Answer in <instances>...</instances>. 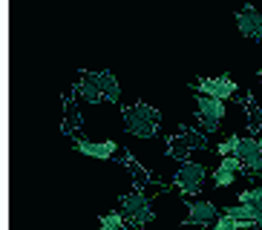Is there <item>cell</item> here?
<instances>
[{"label": "cell", "mask_w": 262, "mask_h": 230, "mask_svg": "<svg viewBox=\"0 0 262 230\" xmlns=\"http://www.w3.org/2000/svg\"><path fill=\"white\" fill-rule=\"evenodd\" d=\"M121 124L127 135L133 138H156L159 135V127H162V112L150 104H130V107L121 109Z\"/></svg>", "instance_id": "obj_1"}, {"label": "cell", "mask_w": 262, "mask_h": 230, "mask_svg": "<svg viewBox=\"0 0 262 230\" xmlns=\"http://www.w3.org/2000/svg\"><path fill=\"white\" fill-rule=\"evenodd\" d=\"M118 210H121L124 222L130 230H144L147 224L156 219V207H153V199L147 196L144 190H130L124 193L121 199H118Z\"/></svg>", "instance_id": "obj_2"}, {"label": "cell", "mask_w": 262, "mask_h": 230, "mask_svg": "<svg viewBox=\"0 0 262 230\" xmlns=\"http://www.w3.org/2000/svg\"><path fill=\"white\" fill-rule=\"evenodd\" d=\"M205 147H208V135L202 130H187L185 127V130H176L167 138V153L176 161H190V155L205 150Z\"/></svg>", "instance_id": "obj_3"}, {"label": "cell", "mask_w": 262, "mask_h": 230, "mask_svg": "<svg viewBox=\"0 0 262 230\" xmlns=\"http://www.w3.org/2000/svg\"><path fill=\"white\" fill-rule=\"evenodd\" d=\"M208 184V170L202 161H182L173 176V187H176L182 196H199Z\"/></svg>", "instance_id": "obj_4"}, {"label": "cell", "mask_w": 262, "mask_h": 230, "mask_svg": "<svg viewBox=\"0 0 262 230\" xmlns=\"http://www.w3.org/2000/svg\"><path fill=\"white\" fill-rule=\"evenodd\" d=\"M236 158L245 167V176H259L262 178V138L254 130L248 135H239V147H236Z\"/></svg>", "instance_id": "obj_5"}, {"label": "cell", "mask_w": 262, "mask_h": 230, "mask_svg": "<svg viewBox=\"0 0 262 230\" xmlns=\"http://www.w3.org/2000/svg\"><path fill=\"white\" fill-rule=\"evenodd\" d=\"M193 92H202V95H210V98H219V101H233V98H242L239 95V84L228 75H216V78H199L190 84Z\"/></svg>", "instance_id": "obj_6"}, {"label": "cell", "mask_w": 262, "mask_h": 230, "mask_svg": "<svg viewBox=\"0 0 262 230\" xmlns=\"http://www.w3.org/2000/svg\"><path fill=\"white\" fill-rule=\"evenodd\" d=\"M219 216H222V210L210 199H193V201H187L185 224H190V227H213Z\"/></svg>", "instance_id": "obj_7"}, {"label": "cell", "mask_w": 262, "mask_h": 230, "mask_svg": "<svg viewBox=\"0 0 262 230\" xmlns=\"http://www.w3.org/2000/svg\"><path fill=\"white\" fill-rule=\"evenodd\" d=\"M193 104H196V121L202 124H222L228 115V104L202 92H193Z\"/></svg>", "instance_id": "obj_8"}, {"label": "cell", "mask_w": 262, "mask_h": 230, "mask_svg": "<svg viewBox=\"0 0 262 230\" xmlns=\"http://www.w3.org/2000/svg\"><path fill=\"white\" fill-rule=\"evenodd\" d=\"M239 173H245V167H242V161H239L236 155L219 158V164H216L213 173H210V184H213V187H219V190H228V187H233V184H236Z\"/></svg>", "instance_id": "obj_9"}, {"label": "cell", "mask_w": 262, "mask_h": 230, "mask_svg": "<svg viewBox=\"0 0 262 230\" xmlns=\"http://www.w3.org/2000/svg\"><path fill=\"white\" fill-rule=\"evenodd\" d=\"M72 147H75L81 155L86 158H98V161H107L118 153V144L113 138H104V141H90V138H72Z\"/></svg>", "instance_id": "obj_10"}, {"label": "cell", "mask_w": 262, "mask_h": 230, "mask_svg": "<svg viewBox=\"0 0 262 230\" xmlns=\"http://www.w3.org/2000/svg\"><path fill=\"white\" fill-rule=\"evenodd\" d=\"M86 72H90V78H93V84L98 86L104 101H110V104L121 101V84H118V78L113 75L110 69H86Z\"/></svg>", "instance_id": "obj_11"}, {"label": "cell", "mask_w": 262, "mask_h": 230, "mask_svg": "<svg viewBox=\"0 0 262 230\" xmlns=\"http://www.w3.org/2000/svg\"><path fill=\"white\" fill-rule=\"evenodd\" d=\"M233 23H236V32L242 38L256 40V32H259V23H262V12H256L251 3H245V6L233 15Z\"/></svg>", "instance_id": "obj_12"}, {"label": "cell", "mask_w": 262, "mask_h": 230, "mask_svg": "<svg viewBox=\"0 0 262 230\" xmlns=\"http://www.w3.org/2000/svg\"><path fill=\"white\" fill-rule=\"evenodd\" d=\"M72 92H75L78 98H84V101H90V104H98V101H104L101 98V92H98V86L93 84V78H90V72H81L78 75V81H75V86H72Z\"/></svg>", "instance_id": "obj_13"}, {"label": "cell", "mask_w": 262, "mask_h": 230, "mask_svg": "<svg viewBox=\"0 0 262 230\" xmlns=\"http://www.w3.org/2000/svg\"><path fill=\"white\" fill-rule=\"evenodd\" d=\"M225 216H231L233 222H239L242 227H256V207H251V204H228L222 210Z\"/></svg>", "instance_id": "obj_14"}, {"label": "cell", "mask_w": 262, "mask_h": 230, "mask_svg": "<svg viewBox=\"0 0 262 230\" xmlns=\"http://www.w3.org/2000/svg\"><path fill=\"white\" fill-rule=\"evenodd\" d=\"M98 230H127V222H124L121 210H110L98 219Z\"/></svg>", "instance_id": "obj_15"}, {"label": "cell", "mask_w": 262, "mask_h": 230, "mask_svg": "<svg viewBox=\"0 0 262 230\" xmlns=\"http://www.w3.org/2000/svg\"><path fill=\"white\" fill-rule=\"evenodd\" d=\"M236 201H239V204L259 207V204H262V184H254V187H245V190H239Z\"/></svg>", "instance_id": "obj_16"}, {"label": "cell", "mask_w": 262, "mask_h": 230, "mask_svg": "<svg viewBox=\"0 0 262 230\" xmlns=\"http://www.w3.org/2000/svg\"><path fill=\"white\" fill-rule=\"evenodd\" d=\"M236 147H239V135H228L225 141H219V144H216V155H219V158L236 155Z\"/></svg>", "instance_id": "obj_17"}, {"label": "cell", "mask_w": 262, "mask_h": 230, "mask_svg": "<svg viewBox=\"0 0 262 230\" xmlns=\"http://www.w3.org/2000/svg\"><path fill=\"white\" fill-rule=\"evenodd\" d=\"M208 230H242V224H239V222H233V219H231V216H219V219H216V224H213V227H208Z\"/></svg>", "instance_id": "obj_18"}, {"label": "cell", "mask_w": 262, "mask_h": 230, "mask_svg": "<svg viewBox=\"0 0 262 230\" xmlns=\"http://www.w3.org/2000/svg\"><path fill=\"white\" fill-rule=\"evenodd\" d=\"M256 227H262V204L256 207Z\"/></svg>", "instance_id": "obj_19"}, {"label": "cell", "mask_w": 262, "mask_h": 230, "mask_svg": "<svg viewBox=\"0 0 262 230\" xmlns=\"http://www.w3.org/2000/svg\"><path fill=\"white\" fill-rule=\"evenodd\" d=\"M256 81L262 84V58H259V69H256Z\"/></svg>", "instance_id": "obj_20"}]
</instances>
